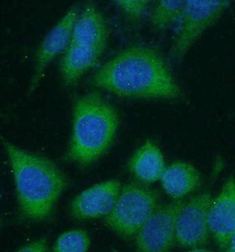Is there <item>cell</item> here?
I'll return each instance as SVG.
<instances>
[{
    "instance_id": "4",
    "label": "cell",
    "mask_w": 235,
    "mask_h": 252,
    "mask_svg": "<svg viewBox=\"0 0 235 252\" xmlns=\"http://www.w3.org/2000/svg\"><path fill=\"white\" fill-rule=\"evenodd\" d=\"M157 192L141 183H132L120 189L105 222L123 237L136 235L158 207Z\"/></svg>"
},
{
    "instance_id": "7",
    "label": "cell",
    "mask_w": 235,
    "mask_h": 252,
    "mask_svg": "<svg viewBox=\"0 0 235 252\" xmlns=\"http://www.w3.org/2000/svg\"><path fill=\"white\" fill-rule=\"evenodd\" d=\"M185 201L178 198L157 207L136 234V247L140 252H165L176 243V223Z\"/></svg>"
},
{
    "instance_id": "16",
    "label": "cell",
    "mask_w": 235,
    "mask_h": 252,
    "mask_svg": "<svg viewBox=\"0 0 235 252\" xmlns=\"http://www.w3.org/2000/svg\"><path fill=\"white\" fill-rule=\"evenodd\" d=\"M90 245V239L85 231L70 230L61 234L53 246L55 252H85Z\"/></svg>"
},
{
    "instance_id": "19",
    "label": "cell",
    "mask_w": 235,
    "mask_h": 252,
    "mask_svg": "<svg viewBox=\"0 0 235 252\" xmlns=\"http://www.w3.org/2000/svg\"><path fill=\"white\" fill-rule=\"evenodd\" d=\"M227 252H235V232L234 233V235H232Z\"/></svg>"
},
{
    "instance_id": "1",
    "label": "cell",
    "mask_w": 235,
    "mask_h": 252,
    "mask_svg": "<svg viewBox=\"0 0 235 252\" xmlns=\"http://www.w3.org/2000/svg\"><path fill=\"white\" fill-rule=\"evenodd\" d=\"M91 83L114 95L139 99H176L182 92L155 49L134 45L106 62Z\"/></svg>"
},
{
    "instance_id": "13",
    "label": "cell",
    "mask_w": 235,
    "mask_h": 252,
    "mask_svg": "<svg viewBox=\"0 0 235 252\" xmlns=\"http://www.w3.org/2000/svg\"><path fill=\"white\" fill-rule=\"evenodd\" d=\"M160 181L166 194L178 199L183 198L199 187L201 174L191 164L177 161L166 167Z\"/></svg>"
},
{
    "instance_id": "12",
    "label": "cell",
    "mask_w": 235,
    "mask_h": 252,
    "mask_svg": "<svg viewBox=\"0 0 235 252\" xmlns=\"http://www.w3.org/2000/svg\"><path fill=\"white\" fill-rule=\"evenodd\" d=\"M104 50L83 44H70L61 61L62 77L67 86H74L80 77L99 61Z\"/></svg>"
},
{
    "instance_id": "8",
    "label": "cell",
    "mask_w": 235,
    "mask_h": 252,
    "mask_svg": "<svg viewBox=\"0 0 235 252\" xmlns=\"http://www.w3.org/2000/svg\"><path fill=\"white\" fill-rule=\"evenodd\" d=\"M121 189L120 182L98 183L79 194L71 204L72 216L80 220L106 217L114 208Z\"/></svg>"
},
{
    "instance_id": "9",
    "label": "cell",
    "mask_w": 235,
    "mask_h": 252,
    "mask_svg": "<svg viewBox=\"0 0 235 252\" xmlns=\"http://www.w3.org/2000/svg\"><path fill=\"white\" fill-rule=\"evenodd\" d=\"M209 232L221 251H227L235 232V179H227L218 196L209 206Z\"/></svg>"
},
{
    "instance_id": "18",
    "label": "cell",
    "mask_w": 235,
    "mask_h": 252,
    "mask_svg": "<svg viewBox=\"0 0 235 252\" xmlns=\"http://www.w3.org/2000/svg\"><path fill=\"white\" fill-rule=\"evenodd\" d=\"M48 244L46 239H40L32 242L30 244H26L19 250L22 252H48Z\"/></svg>"
},
{
    "instance_id": "3",
    "label": "cell",
    "mask_w": 235,
    "mask_h": 252,
    "mask_svg": "<svg viewBox=\"0 0 235 252\" xmlns=\"http://www.w3.org/2000/svg\"><path fill=\"white\" fill-rule=\"evenodd\" d=\"M118 126L116 110L100 93L79 97L74 107L73 135L65 158L79 165H90L113 144Z\"/></svg>"
},
{
    "instance_id": "15",
    "label": "cell",
    "mask_w": 235,
    "mask_h": 252,
    "mask_svg": "<svg viewBox=\"0 0 235 252\" xmlns=\"http://www.w3.org/2000/svg\"><path fill=\"white\" fill-rule=\"evenodd\" d=\"M186 0H158L151 15V25L157 31H165L175 23L182 13Z\"/></svg>"
},
{
    "instance_id": "17",
    "label": "cell",
    "mask_w": 235,
    "mask_h": 252,
    "mask_svg": "<svg viewBox=\"0 0 235 252\" xmlns=\"http://www.w3.org/2000/svg\"><path fill=\"white\" fill-rule=\"evenodd\" d=\"M133 24H138L148 13L154 0H113Z\"/></svg>"
},
{
    "instance_id": "10",
    "label": "cell",
    "mask_w": 235,
    "mask_h": 252,
    "mask_svg": "<svg viewBox=\"0 0 235 252\" xmlns=\"http://www.w3.org/2000/svg\"><path fill=\"white\" fill-rule=\"evenodd\" d=\"M79 15V6L74 5L70 9L57 25L45 36L36 53L35 74L32 79L29 93L35 90L43 77L44 70L55 57L68 47L71 42L74 23Z\"/></svg>"
},
{
    "instance_id": "2",
    "label": "cell",
    "mask_w": 235,
    "mask_h": 252,
    "mask_svg": "<svg viewBox=\"0 0 235 252\" xmlns=\"http://www.w3.org/2000/svg\"><path fill=\"white\" fill-rule=\"evenodd\" d=\"M8 155L22 217L42 221L67 187V180L57 165L44 157L25 152L2 138Z\"/></svg>"
},
{
    "instance_id": "6",
    "label": "cell",
    "mask_w": 235,
    "mask_h": 252,
    "mask_svg": "<svg viewBox=\"0 0 235 252\" xmlns=\"http://www.w3.org/2000/svg\"><path fill=\"white\" fill-rule=\"evenodd\" d=\"M212 197L209 192L194 196L185 202L178 213L175 238L181 248L206 250L209 244L208 215Z\"/></svg>"
},
{
    "instance_id": "20",
    "label": "cell",
    "mask_w": 235,
    "mask_h": 252,
    "mask_svg": "<svg viewBox=\"0 0 235 252\" xmlns=\"http://www.w3.org/2000/svg\"><path fill=\"white\" fill-rule=\"evenodd\" d=\"M0 114H1V112H0Z\"/></svg>"
},
{
    "instance_id": "11",
    "label": "cell",
    "mask_w": 235,
    "mask_h": 252,
    "mask_svg": "<svg viewBox=\"0 0 235 252\" xmlns=\"http://www.w3.org/2000/svg\"><path fill=\"white\" fill-rule=\"evenodd\" d=\"M109 35L105 17L92 3H88L74 23L70 44L105 50Z\"/></svg>"
},
{
    "instance_id": "5",
    "label": "cell",
    "mask_w": 235,
    "mask_h": 252,
    "mask_svg": "<svg viewBox=\"0 0 235 252\" xmlns=\"http://www.w3.org/2000/svg\"><path fill=\"white\" fill-rule=\"evenodd\" d=\"M233 0H186L178 19L171 55L179 61L192 44L216 22Z\"/></svg>"
},
{
    "instance_id": "14",
    "label": "cell",
    "mask_w": 235,
    "mask_h": 252,
    "mask_svg": "<svg viewBox=\"0 0 235 252\" xmlns=\"http://www.w3.org/2000/svg\"><path fill=\"white\" fill-rule=\"evenodd\" d=\"M166 167L162 152L150 141H147L136 151L128 164L132 174L144 184H150L160 180Z\"/></svg>"
}]
</instances>
